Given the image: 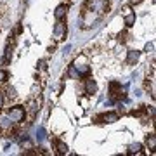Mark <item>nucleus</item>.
<instances>
[{"instance_id":"10","label":"nucleus","mask_w":156,"mask_h":156,"mask_svg":"<svg viewBox=\"0 0 156 156\" xmlns=\"http://www.w3.org/2000/svg\"><path fill=\"white\" fill-rule=\"evenodd\" d=\"M123 14H125V24H127V26H132L135 23V14L130 12V7H125V9H123Z\"/></svg>"},{"instance_id":"1","label":"nucleus","mask_w":156,"mask_h":156,"mask_svg":"<svg viewBox=\"0 0 156 156\" xmlns=\"http://www.w3.org/2000/svg\"><path fill=\"white\" fill-rule=\"evenodd\" d=\"M106 12H109V4L106 0H85L83 7H82V14H80L82 28H90Z\"/></svg>"},{"instance_id":"8","label":"nucleus","mask_w":156,"mask_h":156,"mask_svg":"<svg viewBox=\"0 0 156 156\" xmlns=\"http://www.w3.org/2000/svg\"><path fill=\"white\" fill-rule=\"evenodd\" d=\"M85 92L89 95H94L97 92V83L94 82V78H87L85 80Z\"/></svg>"},{"instance_id":"15","label":"nucleus","mask_w":156,"mask_h":156,"mask_svg":"<svg viewBox=\"0 0 156 156\" xmlns=\"http://www.w3.org/2000/svg\"><path fill=\"white\" fill-rule=\"evenodd\" d=\"M142 146L140 144H132L130 146V149H128V154H142Z\"/></svg>"},{"instance_id":"17","label":"nucleus","mask_w":156,"mask_h":156,"mask_svg":"<svg viewBox=\"0 0 156 156\" xmlns=\"http://www.w3.org/2000/svg\"><path fill=\"white\" fill-rule=\"evenodd\" d=\"M127 37H128V33L127 31H123V33H120V37H118V38H120V42H127Z\"/></svg>"},{"instance_id":"16","label":"nucleus","mask_w":156,"mask_h":156,"mask_svg":"<svg viewBox=\"0 0 156 156\" xmlns=\"http://www.w3.org/2000/svg\"><path fill=\"white\" fill-rule=\"evenodd\" d=\"M7 80H9V73L5 69H0V83H5Z\"/></svg>"},{"instance_id":"4","label":"nucleus","mask_w":156,"mask_h":156,"mask_svg":"<svg viewBox=\"0 0 156 156\" xmlns=\"http://www.w3.org/2000/svg\"><path fill=\"white\" fill-rule=\"evenodd\" d=\"M7 115L11 116V120L14 123H19V122H23V120H24L26 111H24V108H23V106H14V108H11V111L7 113Z\"/></svg>"},{"instance_id":"9","label":"nucleus","mask_w":156,"mask_h":156,"mask_svg":"<svg viewBox=\"0 0 156 156\" xmlns=\"http://www.w3.org/2000/svg\"><path fill=\"white\" fill-rule=\"evenodd\" d=\"M2 92H4V99L5 101H16L17 94H16V89H14V87H9V85H7Z\"/></svg>"},{"instance_id":"13","label":"nucleus","mask_w":156,"mask_h":156,"mask_svg":"<svg viewBox=\"0 0 156 156\" xmlns=\"http://www.w3.org/2000/svg\"><path fill=\"white\" fill-rule=\"evenodd\" d=\"M7 23V5L0 4V26H5Z\"/></svg>"},{"instance_id":"20","label":"nucleus","mask_w":156,"mask_h":156,"mask_svg":"<svg viewBox=\"0 0 156 156\" xmlns=\"http://www.w3.org/2000/svg\"><path fill=\"white\" fill-rule=\"evenodd\" d=\"M140 0H132V4H139Z\"/></svg>"},{"instance_id":"19","label":"nucleus","mask_w":156,"mask_h":156,"mask_svg":"<svg viewBox=\"0 0 156 156\" xmlns=\"http://www.w3.org/2000/svg\"><path fill=\"white\" fill-rule=\"evenodd\" d=\"M151 49H153V44H147V45H146V50H147V52H149Z\"/></svg>"},{"instance_id":"14","label":"nucleus","mask_w":156,"mask_h":156,"mask_svg":"<svg viewBox=\"0 0 156 156\" xmlns=\"http://www.w3.org/2000/svg\"><path fill=\"white\" fill-rule=\"evenodd\" d=\"M146 146H147L149 149H154V147H156V137H154L153 132L146 135Z\"/></svg>"},{"instance_id":"3","label":"nucleus","mask_w":156,"mask_h":156,"mask_svg":"<svg viewBox=\"0 0 156 156\" xmlns=\"http://www.w3.org/2000/svg\"><path fill=\"white\" fill-rule=\"evenodd\" d=\"M38 106L40 102L37 99H30L28 104H26V108H24V111H26V115H28V123H31L35 120V115H37V111H38Z\"/></svg>"},{"instance_id":"11","label":"nucleus","mask_w":156,"mask_h":156,"mask_svg":"<svg viewBox=\"0 0 156 156\" xmlns=\"http://www.w3.org/2000/svg\"><path fill=\"white\" fill-rule=\"evenodd\" d=\"M66 14H68V5H66V4H61V5L56 7V12H54L56 19H64Z\"/></svg>"},{"instance_id":"6","label":"nucleus","mask_w":156,"mask_h":156,"mask_svg":"<svg viewBox=\"0 0 156 156\" xmlns=\"http://www.w3.org/2000/svg\"><path fill=\"white\" fill-rule=\"evenodd\" d=\"M118 120V113H101L99 116H95V122H101V123H113Z\"/></svg>"},{"instance_id":"7","label":"nucleus","mask_w":156,"mask_h":156,"mask_svg":"<svg viewBox=\"0 0 156 156\" xmlns=\"http://www.w3.org/2000/svg\"><path fill=\"white\" fill-rule=\"evenodd\" d=\"M52 144H54V149H56L57 154H66L68 151H69L66 142H62V140H59V139H52Z\"/></svg>"},{"instance_id":"18","label":"nucleus","mask_w":156,"mask_h":156,"mask_svg":"<svg viewBox=\"0 0 156 156\" xmlns=\"http://www.w3.org/2000/svg\"><path fill=\"white\" fill-rule=\"evenodd\" d=\"M4 104H5V99H4V92L0 90V109H4Z\"/></svg>"},{"instance_id":"12","label":"nucleus","mask_w":156,"mask_h":156,"mask_svg":"<svg viewBox=\"0 0 156 156\" xmlns=\"http://www.w3.org/2000/svg\"><path fill=\"white\" fill-rule=\"evenodd\" d=\"M137 61H139V50H128L127 64H135Z\"/></svg>"},{"instance_id":"2","label":"nucleus","mask_w":156,"mask_h":156,"mask_svg":"<svg viewBox=\"0 0 156 156\" xmlns=\"http://www.w3.org/2000/svg\"><path fill=\"white\" fill-rule=\"evenodd\" d=\"M66 33H68V28H66L64 19H57L56 26H54V37H56V40L57 42L59 40H64L66 38Z\"/></svg>"},{"instance_id":"5","label":"nucleus","mask_w":156,"mask_h":156,"mask_svg":"<svg viewBox=\"0 0 156 156\" xmlns=\"http://www.w3.org/2000/svg\"><path fill=\"white\" fill-rule=\"evenodd\" d=\"M14 125V122L11 120V116L9 115H5V113L0 109V134H5L7 130Z\"/></svg>"}]
</instances>
